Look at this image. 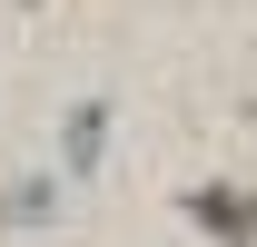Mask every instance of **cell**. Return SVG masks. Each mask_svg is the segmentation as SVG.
Wrapping results in <instances>:
<instances>
[{"label": "cell", "instance_id": "obj_1", "mask_svg": "<svg viewBox=\"0 0 257 247\" xmlns=\"http://www.w3.org/2000/svg\"><path fill=\"white\" fill-rule=\"evenodd\" d=\"M178 208H188L218 247H257V198H247V188H188Z\"/></svg>", "mask_w": 257, "mask_h": 247}, {"label": "cell", "instance_id": "obj_2", "mask_svg": "<svg viewBox=\"0 0 257 247\" xmlns=\"http://www.w3.org/2000/svg\"><path fill=\"white\" fill-rule=\"evenodd\" d=\"M99 149H109V109H99V99H79V109H69V168H89Z\"/></svg>", "mask_w": 257, "mask_h": 247}]
</instances>
